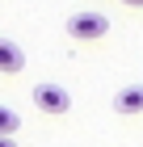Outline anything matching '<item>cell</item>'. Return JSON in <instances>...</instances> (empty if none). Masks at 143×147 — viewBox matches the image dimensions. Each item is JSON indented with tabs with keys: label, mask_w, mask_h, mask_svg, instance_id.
<instances>
[{
	"label": "cell",
	"mask_w": 143,
	"mask_h": 147,
	"mask_svg": "<svg viewBox=\"0 0 143 147\" xmlns=\"http://www.w3.org/2000/svg\"><path fill=\"white\" fill-rule=\"evenodd\" d=\"M17 126H21L17 109H9V105H0V139H13V135H17Z\"/></svg>",
	"instance_id": "cell-5"
},
{
	"label": "cell",
	"mask_w": 143,
	"mask_h": 147,
	"mask_svg": "<svg viewBox=\"0 0 143 147\" xmlns=\"http://www.w3.org/2000/svg\"><path fill=\"white\" fill-rule=\"evenodd\" d=\"M17 71H25V51L9 38H0V76H17Z\"/></svg>",
	"instance_id": "cell-3"
},
{
	"label": "cell",
	"mask_w": 143,
	"mask_h": 147,
	"mask_svg": "<svg viewBox=\"0 0 143 147\" xmlns=\"http://www.w3.org/2000/svg\"><path fill=\"white\" fill-rule=\"evenodd\" d=\"M34 105H38L42 113H67L72 109V92L46 80V84H34Z\"/></svg>",
	"instance_id": "cell-2"
},
{
	"label": "cell",
	"mask_w": 143,
	"mask_h": 147,
	"mask_svg": "<svg viewBox=\"0 0 143 147\" xmlns=\"http://www.w3.org/2000/svg\"><path fill=\"white\" fill-rule=\"evenodd\" d=\"M114 109L118 113H143V84H126V88H118L114 92Z\"/></svg>",
	"instance_id": "cell-4"
},
{
	"label": "cell",
	"mask_w": 143,
	"mask_h": 147,
	"mask_svg": "<svg viewBox=\"0 0 143 147\" xmlns=\"http://www.w3.org/2000/svg\"><path fill=\"white\" fill-rule=\"evenodd\" d=\"M122 4H126V9H143V0H122Z\"/></svg>",
	"instance_id": "cell-6"
},
{
	"label": "cell",
	"mask_w": 143,
	"mask_h": 147,
	"mask_svg": "<svg viewBox=\"0 0 143 147\" xmlns=\"http://www.w3.org/2000/svg\"><path fill=\"white\" fill-rule=\"evenodd\" d=\"M0 147H17V143H13V139H0Z\"/></svg>",
	"instance_id": "cell-7"
},
{
	"label": "cell",
	"mask_w": 143,
	"mask_h": 147,
	"mask_svg": "<svg viewBox=\"0 0 143 147\" xmlns=\"http://www.w3.org/2000/svg\"><path fill=\"white\" fill-rule=\"evenodd\" d=\"M67 34L76 42H101L110 34V17L105 13H72L67 17Z\"/></svg>",
	"instance_id": "cell-1"
}]
</instances>
